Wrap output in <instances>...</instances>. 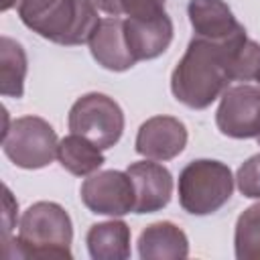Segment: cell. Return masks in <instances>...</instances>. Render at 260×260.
Wrapping results in <instances>:
<instances>
[{
  "label": "cell",
  "mask_w": 260,
  "mask_h": 260,
  "mask_svg": "<svg viewBox=\"0 0 260 260\" xmlns=\"http://www.w3.org/2000/svg\"><path fill=\"white\" fill-rule=\"evenodd\" d=\"M57 132L53 126L39 116H22L8 124L2 132V150L12 165L35 171L53 162L57 156Z\"/></svg>",
  "instance_id": "cell-5"
},
{
  "label": "cell",
  "mask_w": 260,
  "mask_h": 260,
  "mask_svg": "<svg viewBox=\"0 0 260 260\" xmlns=\"http://www.w3.org/2000/svg\"><path fill=\"white\" fill-rule=\"evenodd\" d=\"M234 181L232 169L221 160H191L179 173V205L191 215L215 213L230 201Z\"/></svg>",
  "instance_id": "cell-4"
},
{
  "label": "cell",
  "mask_w": 260,
  "mask_h": 260,
  "mask_svg": "<svg viewBox=\"0 0 260 260\" xmlns=\"http://www.w3.org/2000/svg\"><path fill=\"white\" fill-rule=\"evenodd\" d=\"M258 144H260V134H258Z\"/></svg>",
  "instance_id": "cell-25"
},
{
  "label": "cell",
  "mask_w": 260,
  "mask_h": 260,
  "mask_svg": "<svg viewBox=\"0 0 260 260\" xmlns=\"http://www.w3.org/2000/svg\"><path fill=\"white\" fill-rule=\"evenodd\" d=\"M228 73L232 81H260V45L246 39L236 47L228 61Z\"/></svg>",
  "instance_id": "cell-19"
},
{
  "label": "cell",
  "mask_w": 260,
  "mask_h": 260,
  "mask_svg": "<svg viewBox=\"0 0 260 260\" xmlns=\"http://www.w3.org/2000/svg\"><path fill=\"white\" fill-rule=\"evenodd\" d=\"M89 53L98 65L108 71H128L136 65L124 37V18L110 16L102 18L89 39Z\"/></svg>",
  "instance_id": "cell-12"
},
{
  "label": "cell",
  "mask_w": 260,
  "mask_h": 260,
  "mask_svg": "<svg viewBox=\"0 0 260 260\" xmlns=\"http://www.w3.org/2000/svg\"><path fill=\"white\" fill-rule=\"evenodd\" d=\"M69 130L85 136L102 150L118 144L124 132V112L118 102L106 93L89 91L75 100L69 110Z\"/></svg>",
  "instance_id": "cell-6"
},
{
  "label": "cell",
  "mask_w": 260,
  "mask_h": 260,
  "mask_svg": "<svg viewBox=\"0 0 260 260\" xmlns=\"http://www.w3.org/2000/svg\"><path fill=\"white\" fill-rule=\"evenodd\" d=\"M187 14L199 39L228 47H238L248 39L246 28L236 20L232 8L223 0H189Z\"/></svg>",
  "instance_id": "cell-9"
},
{
  "label": "cell",
  "mask_w": 260,
  "mask_h": 260,
  "mask_svg": "<svg viewBox=\"0 0 260 260\" xmlns=\"http://www.w3.org/2000/svg\"><path fill=\"white\" fill-rule=\"evenodd\" d=\"M18 16L39 37L67 47L89 43L102 20L89 0H22Z\"/></svg>",
  "instance_id": "cell-2"
},
{
  "label": "cell",
  "mask_w": 260,
  "mask_h": 260,
  "mask_svg": "<svg viewBox=\"0 0 260 260\" xmlns=\"http://www.w3.org/2000/svg\"><path fill=\"white\" fill-rule=\"evenodd\" d=\"M234 252L238 260H260V203L240 213L234 230Z\"/></svg>",
  "instance_id": "cell-18"
},
{
  "label": "cell",
  "mask_w": 260,
  "mask_h": 260,
  "mask_svg": "<svg viewBox=\"0 0 260 260\" xmlns=\"http://www.w3.org/2000/svg\"><path fill=\"white\" fill-rule=\"evenodd\" d=\"M165 2L167 0H122V12L126 14V18L150 20L167 14Z\"/></svg>",
  "instance_id": "cell-21"
},
{
  "label": "cell",
  "mask_w": 260,
  "mask_h": 260,
  "mask_svg": "<svg viewBox=\"0 0 260 260\" xmlns=\"http://www.w3.org/2000/svg\"><path fill=\"white\" fill-rule=\"evenodd\" d=\"M240 47V45H238ZM236 47L193 37L171 73V91L191 110L209 108L230 85L228 61Z\"/></svg>",
  "instance_id": "cell-1"
},
{
  "label": "cell",
  "mask_w": 260,
  "mask_h": 260,
  "mask_svg": "<svg viewBox=\"0 0 260 260\" xmlns=\"http://www.w3.org/2000/svg\"><path fill=\"white\" fill-rule=\"evenodd\" d=\"M83 205L98 215L122 217L134 211V185L126 171H95L79 189Z\"/></svg>",
  "instance_id": "cell-7"
},
{
  "label": "cell",
  "mask_w": 260,
  "mask_h": 260,
  "mask_svg": "<svg viewBox=\"0 0 260 260\" xmlns=\"http://www.w3.org/2000/svg\"><path fill=\"white\" fill-rule=\"evenodd\" d=\"M136 152L150 160H171L187 146V128L179 118L152 116L140 124L136 134Z\"/></svg>",
  "instance_id": "cell-10"
},
{
  "label": "cell",
  "mask_w": 260,
  "mask_h": 260,
  "mask_svg": "<svg viewBox=\"0 0 260 260\" xmlns=\"http://www.w3.org/2000/svg\"><path fill=\"white\" fill-rule=\"evenodd\" d=\"M87 252L93 260H126L130 258V228L122 219L93 223L85 236Z\"/></svg>",
  "instance_id": "cell-15"
},
{
  "label": "cell",
  "mask_w": 260,
  "mask_h": 260,
  "mask_svg": "<svg viewBox=\"0 0 260 260\" xmlns=\"http://www.w3.org/2000/svg\"><path fill=\"white\" fill-rule=\"evenodd\" d=\"M236 185L248 199H260V152L244 160L236 173Z\"/></svg>",
  "instance_id": "cell-20"
},
{
  "label": "cell",
  "mask_w": 260,
  "mask_h": 260,
  "mask_svg": "<svg viewBox=\"0 0 260 260\" xmlns=\"http://www.w3.org/2000/svg\"><path fill=\"white\" fill-rule=\"evenodd\" d=\"M22 0H2V10L6 12V10H10V8H14V6H18Z\"/></svg>",
  "instance_id": "cell-24"
},
{
  "label": "cell",
  "mask_w": 260,
  "mask_h": 260,
  "mask_svg": "<svg viewBox=\"0 0 260 260\" xmlns=\"http://www.w3.org/2000/svg\"><path fill=\"white\" fill-rule=\"evenodd\" d=\"M217 130L228 138H258L260 134V87L232 85L221 93L215 112Z\"/></svg>",
  "instance_id": "cell-8"
},
{
  "label": "cell",
  "mask_w": 260,
  "mask_h": 260,
  "mask_svg": "<svg viewBox=\"0 0 260 260\" xmlns=\"http://www.w3.org/2000/svg\"><path fill=\"white\" fill-rule=\"evenodd\" d=\"M173 20L169 14L150 20L124 18V37L134 61H150L160 57L173 41Z\"/></svg>",
  "instance_id": "cell-13"
},
{
  "label": "cell",
  "mask_w": 260,
  "mask_h": 260,
  "mask_svg": "<svg viewBox=\"0 0 260 260\" xmlns=\"http://www.w3.org/2000/svg\"><path fill=\"white\" fill-rule=\"evenodd\" d=\"M28 61L22 45L6 35L0 37V93L4 98H22Z\"/></svg>",
  "instance_id": "cell-17"
},
{
  "label": "cell",
  "mask_w": 260,
  "mask_h": 260,
  "mask_svg": "<svg viewBox=\"0 0 260 260\" xmlns=\"http://www.w3.org/2000/svg\"><path fill=\"white\" fill-rule=\"evenodd\" d=\"M98 10L110 14V16H118L122 14V0H89Z\"/></svg>",
  "instance_id": "cell-23"
},
{
  "label": "cell",
  "mask_w": 260,
  "mask_h": 260,
  "mask_svg": "<svg viewBox=\"0 0 260 260\" xmlns=\"http://www.w3.org/2000/svg\"><path fill=\"white\" fill-rule=\"evenodd\" d=\"M10 258H67L71 260L73 223L55 201H37L20 217Z\"/></svg>",
  "instance_id": "cell-3"
},
{
  "label": "cell",
  "mask_w": 260,
  "mask_h": 260,
  "mask_svg": "<svg viewBox=\"0 0 260 260\" xmlns=\"http://www.w3.org/2000/svg\"><path fill=\"white\" fill-rule=\"evenodd\" d=\"M16 211H18V203L14 201L10 189L4 185V215H2V221H4V236H2V240L10 238V230H12Z\"/></svg>",
  "instance_id": "cell-22"
},
{
  "label": "cell",
  "mask_w": 260,
  "mask_h": 260,
  "mask_svg": "<svg viewBox=\"0 0 260 260\" xmlns=\"http://www.w3.org/2000/svg\"><path fill=\"white\" fill-rule=\"evenodd\" d=\"M57 158L61 167L75 177H89L91 173L100 171V167L106 162L100 146H95L85 136L73 132L59 140Z\"/></svg>",
  "instance_id": "cell-16"
},
{
  "label": "cell",
  "mask_w": 260,
  "mask_h": 260,
  "mask_svg": "<svg viewBox=\"0 0 260 260\" xmlns=\"http://www.w3.org/2000/svg\"><path fill=\"white\" fill-rule=\"evenodd\" d=\"M126 173L134 185V211L132 213H154L169 205L173 197V175L160 162L150 158L128 165Z\"/></svg>",
  "instance_id": "cell-11"
},
{
  "label": "cell",
  "mask_w": 260,
  "mask_h": 260,
  "mask_svg": "<svg viewBox=\"0 0 260 260\" xmlns=\"http://www.w3.org/2000/svg\"><path fill=\"white\" fill-rule=\"evenodd\" d=\"M138 256L142 260H177L189 256L187 234L173 221H154L138 236Z\"/></svg>",
  "instance_id": "cell-14"
}]
</instances>
